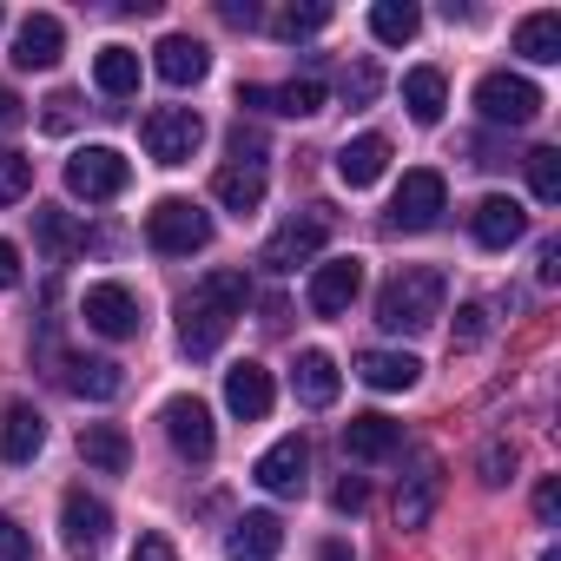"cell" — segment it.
Returning a JSON list of instances; mask_svg holds the SVG:
<instances>
[{
  "label": "cell",
  "mask_w": 561,
  "mask_h": 561,
  "mask_svg": "<svg viewBox=\"0 0 561 561\" xmlns=\"http://www.w3.org/2000/svg\"><path fill=\"white\" fill-rule=\"evenodd\" d=\"M257 489H271V495H305V482H311V443L305 436H277L264 456H257Z\"/></svg>",
  "instance_id": "cell-11"
},
{
  "label": "cell",
  "mask_w": 561,
  "mask_h": 561,
  "mask_svg": "<svg viewBox=\"0 0 561 561\" xmlns=\"http://www.w3.org/2000/svg\"><path fill=\"white\" fill-rule=\"evenodd\" d=\"M139 139H146V152H152L159 165H185V159L198 152V139H205V119H198L192 106H152L146 126H139Z\"/></svg>",
  "instance_id": "cell-8"
},
{
  "label": "cell",
  "mask_w": 561,
  "mask_h": 561,
  "mask_svg": "<svg viewBox=\"0 0 561 561\" xmlns=\"http://www.w3.org/2000/svg\"><path fill=\"white\" fill-rule=\"evenodd\" d=\"M443 298H449V285H443V271L436 264H403L397 277H390V285L377 291V324L383 331H430L436 318H443Z\"/></svg>",
  "instance_id": "cell-2"
},
{
  "label": "cell",
  "mask_w": 561,
  "mask_h": 561,
  "mask_svg": "<svg viewBox=\"0 0 561 561\" xmlns=\"http://www.w3.org/2000/svg\"><path fill=\"white\" fill-rule=\"evenodd\" d=\"M225 403H231V416H244V423H257V416H271V403H277V383H271V370L264 364H231L225 370Z\"/></svg>",
  "instance_id": "cell-18"
},
{
  "label": "cell",
  "mask_w": 561,
  "mask_h": 561,
  "mask_svg": "<svg viewBox=\"0 0 561 561\" xmlns=\"http://www.w3.org/2000/svg\"><path fill=\"white\" fill-rule=\"evenodd\" d=\"M436 502H443V462H436V456H416L410 476L397 482V522H403V528H430Z\"/></svg>",
  "instance_id": "cell-13"
},
{
  "label": "cell",
  "mask_w": 561,
  "mask_h": 561,
  "mask_svg": "<svg viewBox=\"0 0 561 561\" xmlns=\"http://www.w3.org/2000/svg\"><path fill=\"white\" fill-rule=\"evenodd\" d=\"M211 198H218L225 211L251 218V211L264 205V165H218V179H211Z\"/></svg>",
  "instance_id": "cell-25"
},
{
  "label": "cell",
  "mask_w": 561,
  "mask_h": 561,
  "mask_svg": "<svg viewBox=\"0 0 561 561\" xmlns=\"http://www.w3.org/2000/svg\"><path fill=\"white\" fill-rule=\"evenodd\" d=\"M41 449H47V416H41L27 397H14V403H8V416H0V456L21 469V462H34Z\"/></svg>",
  "instance_id": "cell-16"
},
{
  "label": "cell",
  "mask_w": 561,
  "mask_h": 561,
  "mask_svg": "<svg viewBox=\"0 0 561 561\" xmlns=\"http://www.w3.org/2000/svg\"><path fill=\"white\" fill-rule=\"evenodd\" d=\"M27 126V100L14 87H0V133H21Z\"/></svg>",
  "instance_id": "cell-44"
},
{
  "label": "cell",
  "mask_w": 561,
  "mask_h": 561,
  "mask_svg": "<svg viewBox=\"0 0 561 561\" xmlns=\"http://www.w3.org/2000/svg\"><path fill=\"white\" fill-rule=\"evenodd\" d=\"M238 106H251V113H285V119H311V113H324V87H318V80L244 87V93H238Z\"/></svg>",
  "instance_id": "cell-15"
},
{
  "label": "cell",
  "mask_w": 561,
  "mask_h": 561,
  "mask_svg": "<svg viewBox=\"0 0 561 561\" xmlns=\"http://www.w3.org/2000/svg\"><path fill=\"white\" fill-rule=\"evenodd\" d=\"M476 476H482V489H502V482L515 476V443H502V436H495V443L476 456Z\"/></svg>",
  "instance_id": "cell-37"
},
{
  "label": "cell",
  "mask_w": 561,
  "mask_h": 561,
  "mask_svg": "<svg viewBox=\"0 0 561 561\" xmlns=\"http://www.w3.org/2000/svg\"><path fill=\"white\" fill-rule=\"evenodd\" d=\"M73 119H80V93H54V100H47V113H41V126H47V133H73Z\"/></svg>",
  "instance_id": "cell-40"
},
{
  "label": "cell",
  "mask_w": 561,
  "mask_h": 561,
  "mask_svg": "<svg viewBox=\"0 0 561 561\" xmlns=\"http://www.w3.org/2000/svg\"><path fill=\"white\" fill-rule=\"evenodd\" d=\"M244 305H251V277L244 271H205L198 285L179 298V344H185V357H211L231 337V324L244 318Z\"/></svg>",
  "instance_id": "cell-1"
},
{
  "label": "cell",
  "mask_w": 561,
  "mask_h": 561,
  "mask_svg": "<svg viewBox=\"0 0 561 561\" xmlns=\"http://www.w3.org/2000/svg\"><path fill=\"white\" fill-rule=\"evenodd\" d=\"M133 561H179V548H172L159 528H146V535L133 541Z\"/></svg>",
  "instance_id": "cell-43"
},
{
  "label": "cell",
  "mask_w": 561,
  "mask_h": 561,
  "mask_svg": "<svg viewBox=\"0 0 561 561\" xmlns=\"http://www.w3.org/2000/svg\"><path fill=\"white\" fill-rule=\"evenodd\" d=\"M159 423H165V443H172L185 462H211V456H218V423H211V410H205L198 397H172V403L159 410Z\"/></svg>",
  "instance_id": "cell-9"
},
{
  "label": "cell",
  "mask_w": 561,
  "mask_h": 561,
  "mask_svg": "<svg viewBox=\"0 0 561 561\" xmlns=\"http://www.w3.org/2000/svg\"><path fill=\"white\" fill-rule=\"evenodd\" d=\"M324 238H331V205H305L298 218H285V225H277V231L264 238V257H257V264L285 277V271L311 264V257L324 251Z\"/></svg>",
  "instance_id": "cell-3"
},
{
  "label": "cell",
  "mask_w": 561,
  "mask_h": 561,
  "mask_svg": "<svg viewBox=\"0 0 561 561\" xmlns=\"http://www.w3.org/2000/svg\"><path fill=\"white\" fill-rule=\"evenodd\" d=\"M383 172H390V139H383V133H357V139H344V152H337V179H344L351 192L377 185Z\"/></svg>",
  "instance_id": "cell-22"
},
{
  "label": "cell",
  "mask_w": 561,
  "mask_h": 561,
  "mask_svg": "<svg viewBox=\"0 0 561 561\" xmlns=\"http://www.w3.org/2000/svg\"><path fill=\"white\" fill-rule=\"evenodd\" d=\"M34 238H41V251L54 264H67L73 251H87V225H73L60 205H34Z\"/></svg>",
  "instance_id": "cell-26"
},
{
  "label": "cell",
  "mask_w": 561,
  "mask_h": 561,
  "mask_svg": "<svg viewBox=\"0 0 561 561\" xmlns=\"http://www.w3.org/2000/svg\"><path fill=\"white\" fill-rule=\"evenodd\" d=\"M152 67H159L165 87H198V80L211 73V54H205V41H192V34H165V41L152 47Z\"/></svg>",
  "instance_id": "cell-20"
},
{
  "label": "cell",
  "mask_w": 561,
  "mask_h": 561,
  "mask_svg": "<svg viewBox=\"0 0 561 561\" xmlns=\"http://www.w3.org/2000/svg\"><path fill=\"white\" fill-rule=\"evenodd\" d=\"M231 27H257V8H251V0H225V8H218Z\"/></svg>",
  "instance_id": "cell-47"
},
{
  "label": "cell",
  "mask_w": 561,
  "mask_h": 561,
  "mask_svg": "<svg viewBox=\"0 0 561 561\" xmlns=\"http://www.w3.org/2000/svg\"><path fill=\"white\" fill-rule=\"evenodd\" d=\"M93 87L113 93V100L139 93V54H133V47H100V60H93Z\"/></svg>",
  "instance_id": "cell-32"
},
{
  "label": "cell",
  "mask_w": 561,
  "mask_h": 561,
  "mask_svg": "<svg viewBox=\"0 0 561 561\" xmlns=\"http://www.w3.org/2000/svg\"><path fill=\"white\" fill-rule=\"evenodd\" d=\"M14 285H21V251L0 238V291H14Z\"/></svg>",
  "instance_id": "cell-46"
},
{
  "label": "cell",
  "mask_w": 561,
  "mask_h": 561,
  "mask_svg": "<svg viewBox=\"0 0 561 561\" xmlns=\"http://www.w3.org/2000/svg\"><path fill=\"white\" fill-rule=\"evenodd\" d=\"M27 548H34L27 528H21L14 515H0V561H27Z\"/></svg>",
  "instance_id": "cell-41"
},
{
  "label": "cell",
  "mask_w": 561,
  "mask_h": 561,
  "mask_svg": "<svg viewBox=\"0 0 561 561\" xmlns=\"http://www.w3.org/2000/svg\"><path fill=\"white\" fill-rule=\"evenodd\" d=\"M277 548H285V522H277L271 508L238 515L231 535H225V561H277Z\"/></svg>",
  "instance_id": "cell-14"
},
{
  "label": "cell",
  "mask_w": 561,
  "mask_h": 561,
  "mask_svg": "<svg viewBox=\"0 0 561 561\" xmlns=\"http://www.w3.org/2000/svg\"><path fill=\"white\" fill-rule=\"evenodd\" d=\"M291 383H298V403L331 410V403H337V357H331V351H305L298 370H291Z\"/></svg>",
  "instance_id": "cell-28"
},
{
  "label": "cell",
  "mask_w": 561,
  "mask_h": 561,
  "mask_svg": "<svg viewBox=\"0 0 561 561\" xmlns=\"http://www.w3.org/2000/svg\"><path fill=\"white\" fill-rule=\"evenodd\" d=\"M403 106H410V119H416V126H436V119H443V106H449V80H443L436 67L403 73Z\"/></svg>",
  "instance_id": "cell-29"
},
{
  "label": "cell",
  "mask_w": 561,
  "mask_h": 561,
  "mask_svg": "<svg viewBox=\"0 0 561 561\" xmlns=\"http://www.w3.org/2000/svg\"><path fill=\"white\" fill-rule=\"evenodd\" d=\"M482 337H489V311L482 305H462L456 311V351H476Z\"/></svg>",
  "instance_id": "cell-39"
},
{
  "label": "cell",
  "mask_w": 561,
  "mask_h": 561,
  "mask_svg": "<svg viewBox=\"0 0 561 561\" xmlns=\"http://www.w3.org/2000/svg\"><path fill=\"white\" fill-rule=\"evenodd\" d=\"M146 238H152V251H165V257H192V251L211 244V211L192 205V198H159V205L146 211Z\"/></svg>",
  "instance_id": "cell-4"
},
{
  "label": "cell",
  "mask_w": 561,
  "mask_h": 561,
  "mask_svg": "<svg viewBox=\"0 0 561 561\" xmlns=\"http://www.w3.org/2000/svg\"><path fill=\"white\" fill-rule=\"evenodd\" d=\"M60 383H67L73 397H87V403H113V397L126 390V377H119V364H113V357H67Z\"/></svg>",
  "instance_id": "cell-24"
},
{
  "label": "cell",
  "mask_w": 561,
  "mask_h": 561,
  "mask_svg": "<svg viewBox=\"0 0 561 561\" xmlns=\"http://www.w3.org/2000/svg\"><path fill=\"white\" fill-rule=\"evenodd\" d=\"M318 561H357V554H351L344 541H324V548H318Z\"/></svg>",
  "instance_id": "cell-49"
},
{
  "label": "cell",
  "mask_w": 561,
  "mask_h": 561,
  "mask_svg": "<svg viewBox=\"0 0 561 561\" xmlns=\"http://www.w3.org/2000/svg\"><path fill=\"white\" fill-rule=\"evenodd\" d=\"M357 377H364L370 390H416L423 364H416L410 351H364V357H357Z\"/></svg>",
  "instance_id": "cell-27"
},
{
  "label": "cell",
  "mask_w": 561,
  "mask_h": 561,
  "mask_svg": "<svg viewBox=\"0 0 561 561\" xmlns=\"http://www.w3.org/2000/svg\"><path fill=\"white\" fill-rule=\"evenodd\" d=\"M344 449H351L357 462H383V456H397V449H403V423H390V416L364 410V416H351V423H344Z\"/></svg>",
  "instance_id": "cell-23"
},
{
  "label": "cell",
  "mask_w": 561,
  "mask_h": 561,
  "mask_svg": "<svg viewBox=\"0 0 561 561\" xmlns=\"http://www.w3.org/2000/svg\"><path fill=\"white\" fill-rule=\"evenodd\" d=\"M515 54L535 60V67H554L561 60V14H528L515 27Z\"/></svg>",
  "instance_id": "cell-31"
},
{
  "label": "cell",
  "mask_w": 561,
  "mask_h": 561,
  "mask_svg": "<svg viewBox=\"0 0 561 561\" xmlns=\"http://www.w3.org/2000/svg\"><path fill=\"white\" fill-rule=\"evenodd\" d=\"M561 277V244H541V285H554Z\"/></svg>",
  "instance_id": "cell-48"
},
{
  "label": "cell",
  "mask_w": 561,
  "mask_h": 561,
  "mask_svg": "<svg viewBox=\"0 0 561 561\" xmlns=\"http://www.w3.org/2000/svg\"><path fill=\"white\" fill-rule=\"evenodd\" d=\"M60 528H67V548H100L106 535H113V508L100 502V495H87V489H67V502H60Z\"/></svg>",
  "instance_id": "cell-19"
},
{
  "label": "cell",
  "mask_w": 561,
  "mask_h": 561,
  "mask_svg": "<svg viewBox=\"0 0 561 561\" xmlns=\"http://www.w3.org/2000/svg\"><path fill=\"white\" fill-rule=\"evenodd\" d=\"M416 27H423V14L410 8V0H377V8H370V34H377L383 47H403V41H416Z\"/></svg>",
  "instance_id": "cell-33"
},
{
  "label": "cell",
  "mask_w": 561,
  "mask_h": 561,
  "mask_svg": "<svg viewBox=\"0 0 561 561\" xmlns=\"http://www.w3.org/2000/svg\"><path fill=\"white\" fill-rule=\"evenodd\" d=\"M80 318H87V331H100V337H139V298L126 291V285H87V298H80Z\"/></svg>",
  "instance_id": "cell-10"
},
{
  "label": "cell",
  "mask_w": 561,
  "mask_h": 561,
  "mask_svg": "<svg viewBox=\"0 0 561 561\" xmlns=\"http://www.w3.org/2000/svg\"><path fill=\"white\" fill-rule=\"evenodd\" d=\"M554 515H561V489H554V482H541V489H535V522H541V528H554Z\"/></svg>",
  "instance_id": "cell-45"
},
{
  "label": "cell",
  "mask_w": 561,
  "mask_h": 561,
  "mask_svg": "<svg viewBox=\"0 0 561 561\" xmlns=\"http://www.w3.org/2000/svg\"><path fill=\"white\" fill-rule=\"evenodd\" d=\"M377 93H383V73H377V67H351V73H344V100H351V106H370Z\"/></svg>",
  "instance_id": "cell-38"
},
{
  "label": "cell",
  "mask_w": 561,
  "mask_h": 561,
  "mask_svg": "<svg viewBox=\"0 0 561 561\" xmlns=\"http://www.w3.org/2000/svg\"><path fill=\"white\" fill-rule=\"evenodd\" d=\"M27 192H34V159L0 152V205H21Z\"/></svg>",
  "instance_id": "cell-36"
},
{
  "label": "cell",
  "mask_w": 561,
  "mask_h": 561,
  "mask_svg": "<svg viewBox=\"0 0 561 561\" xmlns=\"http://www.w3.org/2000/svg\"><path fill=\"white\" fill-rule=\"evenodd\" d=\"M357 291H364V257H331V264H318L311 271V311L318 318H344L351 305H357Z\"/></svg>",
  "instance_id": "cell-12"
},
{
  "label": "cell",
  "mask_w": 561,
  "mask_h": 561,
  "mask_svg": "<svg viewBox=\"0 0 561 561\" xmlns=\"http://www.w3.org/2000/svg\"><path fill=\"white\" fill-rule=\"evenodd\" d=\"M331 27V8L324 0H305V8H277L271 14V34L277 41H311V34H324Z\"/></svg>",
  "instance_id": "cell-34"
},
{
  "label": "cell",
  "mask_w": 561,
  "mask_h": 561,
  "mask_svg": "<svg viewBox=\"0 0 561 561\" xmlns=\"http://www.w3.org/2000/svg\"><path fill=\"white\" fill-rule=\"evenodd\" d=\"M60 47H67V27H60L54 14H27V21L14 27V67H27V73L54 67V60H60Z\"/></svg>",
  "instance_id": "cell-21"
},
{
  "label": "cell",
  "mask_w": 561,
  "mask_h": 561,
  "mask_svg": "<svg viewBox=\"0 0 561 561\" xmlns=\"http://www.w3.org/2000/svg\"><path fill=\"white\" fill-rule=\"evenodd\" d=\"M126 185H133V165H126V152H113V146H80V152L67 159V192L87 198V205H106V198H119Z\"/></svg>",
  "instance_id": "cell-5"
},
{
  "label": "cell",
  "mask_w": 561,
  "mask_h": 561,
  "mask_svg": "<svg viewBox=\"0 0 561 561\" xmlns=\"http://www.w3.org/2000/svg\"><path fill=\"white\" fill-rule=\"evenodd\" d=\"M476 113L489 126H528L541 113V87L522 80V73H482L476 80Z\"/></svg>",
  "instance_id": "cell-7"
},
{
  "label": "cell",
  "mask_w": 561,
  "mask_h": 561,
  "mask_svg": "<svg viewBox=\"0 0 561 561\" xmlns=\"http://www.w3.org/2000/svg\"><path fill=\"white\" fill-rule=\"evenodd\" d=\"M443 211H449L443 172H430V165L403 172V185H397V198H390V225H397V231H436Z\"/></svg>",
  "instance_id": "cell-6"
},
{
  "label": "cell",
  "mask_w": 561,
  "mask_h": 561,
  "mask_svg": "<svg viewBox=\"0 0 561 561\" xmlns=\"http://www.w3.org/2000/svg\"><path fill=\"white\" fill-rule=\"evenodd\" d=\"M469 231H476V244L482 251H508L522 231H528V211L515 205V198H502V192H489L476 211H469Z\"/></svg>",
  "instance_id": "cell-17"
},
{
  "label": "cell",
  "mask_w": 561,
  "mask_h": 561,
  "mask_svg": "<svg viewBox=\"0 0 561 561\" xmlns=\"http://www.w3.org/2000/svg\"><path fill=\"white\" fill-rule=\"evenodd\" d=\"M331 502H337V515H357V508L370 502V489H364V476H344V482L331 489Z\"/></svg>",
  "instance_id": "cell-42"
},
{
  "label": "cell",
  "mask_w": 561,
  "mask_h": 561,
  "mask_svg": "<svg viewBox=\"0 0 561 561\" xmlns=\"http://www.w3.org/2000/svg\"><path fill=\"white\" fill-rule=\"evenodd\" d=\"M528 192H535L541 205L561 198V152H554V146H535V152H528Z\"/></svg>",
  "instance_id": "cell-35"
},
{
  "label": "cell",
  "mask_w": 561,
  "mask_h": 561,
  "mask_svg": "<svg viewBox=\"0 0 561 561\" xmlns=\"http://www.w3.org/2000/svg\"><path fill=\"white\" fill-rule=\"evenodd\" d=\"M80 456H87L93 469H106V476H126L133 443H126V430H119V423H87V430H80Z\"/></svg>",
  "instance_id": "cell-30"
}]
</instances>
